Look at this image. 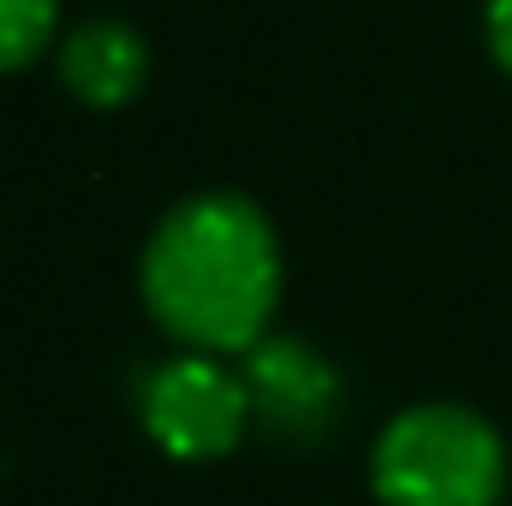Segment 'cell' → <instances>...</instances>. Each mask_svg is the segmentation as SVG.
<instances>
[{
    "label": "cell",
    "instance_id": "cell-6",
    "mask_svg": "<svg viewBox=\"0 0 512 506\" xmlns=\"http://www.w3.org/2000/svg\"><path fill=\"white\" fill-rule=\"evenodd\" d=\"M60 0H0V72L30 66L54 36Z\"/></svg>",
    "mask_w": 512,
    "mask_h": 506
},
{
    "label": "cell",
    "instance_id": "cell-4",
    "mask_svg": "<svg viewBox=\"0 0 512 506\" xmlns=\"http://www.w3.org/2000/svg\"><path fill=\"white\" fill-rule=\"evenodd\" d=\"M245 393H251V423L280 447H316L334 435L346 387L340 370L298 334H268L245 352Z\"/></svg>",
    "mask_w": 512,
    "mask_h": 506
},
{
    "label": "cell",
    "instance_id": "cell-5",
    "mask_svg": "<svg viewBox=\"0 0 512 506\" xmlns=\"http://www.w3.org/2000/svg\"><path fill=\"white\" fill-rule=\"evenodd\" d=\"M60 78L90 108H120L149 78V42L126 18H84L60 42Z\"/></svg>",
    "mask_w": 512,
    "mask_h": 506
},
{
    "label": "cell",
    "instance_id": "cell-1",
    "mask_svg": "<svg viewBox=\"0 0 512 506\" xmlns=\"http://www.w3.org/2000/svg\"><path fill=\"white\" fill-rule=\"evenodd\" d=\"M149 316L203 358L251 352L280 304V245L251 197L203 191L161 215L143 245Z\"/></svg>",
    "mask_w": 512,
    "mask_h": 506
},
{
    "label": "cell",
    "instance_id": "cell-7",
    "mask_svg": "<svg viewBox=\"0 0 512 506\" xmlns=\"http://www.w3.org/2000/svg\"><path fill=\"white\" fill-rule=\"evenodd\" d=\"M483 30H489V54H495V60L512 72V0H489Z\"/></svg>",
    "mask_w": 512,
    "mask_h": 506
},
{
    "label": "cell",
    "instance_id": "cell-3",
    "mask_svg": "<svg viewBox=\"0 0 512 506\" xmlns=\"http://www.w3.org/2000/svg\"><path fill=\"white\" fill-rule=\"evenodd\" d=\"M137 405H143V429L173 459H221L251 429L245 376L227 370L221 358H203V352H185V358L155 364L143 376Z\"/></svg>",
    "mask_w": 512,
    "mask_h": 506
},
{
    "label": "cell",
    "instance_id": "cell-2",
    "mask_svg": "<svg viewBox=\"0 0 512 506\" xmlns=\"http://www.w3.org/2000/svg\"><path fill=\"white\" fill-rule=\"evenodd\" d=\"M370 483L387 506H495L507 489V447L495 423L465 405H411L382 429Z\"/></svg>",
    "mask_w": 512,
    "mask_h": 506
}]
</instances>
